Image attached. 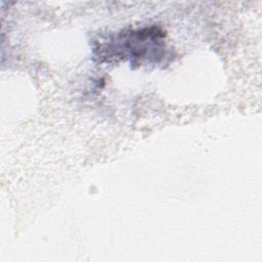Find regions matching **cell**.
<instances>
[{"instance_id": "1", "label": "cell", "mask_w": 262, "mask_h": 262, "mask_svg": "<svg viewBox=\"0 0 262 262\" xmlns=\"http://www.w3.org/2000/svg\"><path fill=\"white\" fill-rule=\"evenodd\" d=\"M164 36L163 31L156 27L122 32L115 38L98 42L94 48L95 57L99 61L129 58L132 64L147 59L158 62L165 50Z\"/></svg>"}]
</instances>
